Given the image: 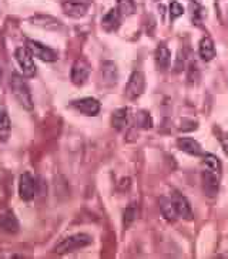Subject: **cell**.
Listing matches in <instances>:
<instances>
[{
	"label": "cell",
	"instance_id": "14",
	"mask_svg": "<svg viewBox=\"0 0 228 259\" xmlns=\"http://www.w3.org/2000/svg\"><path fill=\"white\" fill-rule=\"evenodd\" d=\"M156 64L161 71H166L171 64V52L166 45H159L156 50Z\"/></svg>",
	"mask_w": 228,
	"mask_h": 259
},
{
	"label": "cell",
	"instance_id": "3",
	"mask_svg": "<svg viewBox=\"0 0 228 259\" xmlns=\"http://www.w3.org/2000/svg\"><path fill=\"white\" fill-rule=\"evenodd\" d=\"M15 57L17 64L22 69L23 76L27 77V78H31V77L36 76L37 69H36L34 60H33V56H31V53L29 52L27 47H19V49H16Z\"/></svg>",
	"mask_w": 228,
	"mask_h": 259
},
{
	"label": "cell",
	"instance_id": "29",
	"mask_svg": "<svg viewBox=\"0 0 228 259\" xmlns=\"http://www.w3.org/2000/svg\"><path fill=\"white\" fill-rule=\"evenodd\" d=\"M2 76H3V70L0 67V85H2Z\"/></svg>",
	"mask_w": 228,
	"mask_h": 259
},
{
	"label": "cell",
	"instance_id": "10",
	"mask_svg": "<svg viewBox=\"0 0 228 259\" xmlns=\"http://www.w3.org/2000/svg\"><path fill=\"white\" fill-rule=\"evenodd\" d=\"M201 181H203V190L207 197L213 198L218 194L220 190V180H218V174L214 172L211 169H205L203 171L201 176Z\"/></svg>",
	"mask_w": 228,
	"mask_h": 259
},
{
	"label": "cell",
	"instance_id": "24",
	"mask_svg": "<svg viewBox=\"0 0 228 259\" xmlns=\"http://www.w3.org/2000/svg\"><path fill=\"white\" fill-rule=\"evenodd\" d=\"M203 162H204L207 169H211L217 174L221 172V162L214 154H203Z\"/></svg>",
	"mask_w": 228,
	"mask_h": 259
},
{
	"label": "cell",
	"instance_id": "23",
	"mask_svg": "<svg viewBox=\"0 0 228 259\" xmlns=\"http://www.w3.org/2000/svg\"><path fill=\"white\" fill-rule=\"evenodd\" d=\"M117 10L122 17H129L136 12V3L134 0H117Z\"/></svg>",
	"mask_w": 228,
	"mask_h": 259
},
{
	"label": "cell",
	"instance_id": "2",
	"mask_svg": "<svg viewBox=\"0 0 228 259\" xmlns=\"http://www.w3.org/2000/svg\"><path fill=\"white\" fill-rule=\"evenodd\" d=\"M91 244V236L87 234H76V235H71L63 239L61 242L56 245L54 252L57 255H64V253H70V252H74L77 249H82L84 246Z\"/></svg>",
	"mask_w": 228,
	"mask_h": 259
},
{
	"label": "cell",
	"instance_id": "5",
	"mask_svg": "<svg viewBox=\"0 0 228 259\" xmlns=\"http://www.w3.org/2000/svg\"><path fill=\"white\" fill-rule=\"evenodd\" d=\"M145 90V77L141 71H134L130 76L126 85V97L129 100H137Z\"/></svg>",
	"mask_w": 228,
	"mask_h": 259
},
{
	"label": "cell",
	"instance_id": "20",
	"mask_svg": "<svg viewBox=\"0 0 228 259\" xmlns=\"http://www.w3.org/2000/svg\"><path fill=\"white\" fill-rule=\"evenodd\" d=\"M101 74L107 84H114L117 81V67L113 61H104L101 64Z\"/></svg>",
	"mask_w": 228,
	"mask_h": 259
},
{
	"label": "cell",
	"instance_id": "27",
	"mask_svg": "<svg viewBox=\"0 0 228 259\" xmlns=\"http://www.w3.org/2000/svg\"><path fill=\"white\" fill-rule=\"evenodd\" d=\"M198 127V122L194 120H188V118H182L180 130L181 131H194Z\"/></svg>",
	"mask_w": 228,
	"mask_h": 259
},
{
	"label": "cell",
	"instance_id": "17",
	"mask_svg": "<svg viewBox=\"0 0 228 259\" xmlns=\"http://www.w3.org/2000/svg\"><path fill=\"white\" fill-rule=\"evenodd\" d=\"M198 53L200 57L204 61H211L215 57V46H214V41L210 37H204L200 41V47H198Z\"/></svg>",
	"mask_w": 228,
	"mask_h": 259
},
{
	"label": "cell",
	"instance_id": "21",
	"mask_svg": "<svg viewBox=\"0 0 228 259\" xmlns=\"http://www.w3.org/2000/svg\"><path fill=\"white\" fill-rule=\"evenodd\" d=\"M134 124L137 128L141 130H150L153 127V118L148 111L140 110L137 111V114L134 115Z\"/></svg>",
	"mask_w": 228,
	"mask_h": 259
},
{
	"label": "cell",
	"instance_id": "7",
	"mask_svg": "<svg viewBox=\"0 0 228 259\" xmlns=\"http://www.w3.org/2000/svg\"><path fill=\"white\" fill-rule=\"evenodd\" d=\"M91 6V0H64L63 12L73 19H80L87 15Z\"/></svg>",
	"mask_w": 228,
	"mask_h": 259
},
{
	"label": "cell",
	"instance_id": "15",
	"mask_svg": "<svg viewBox=\"0 0 228 259\" xmlns=\"http://www.w3.org/2000/svg\"><path fill=\"white\" fill-rule=\"evenodd\" d=\"M130 122V114H129V108L127 107H123V108H119L116 110L111 115V124H113L114 130L117 131H122L124 130Z\"/></svg>",
	"mask_w": 228,
	"mask_h": 259
},
{
	"label": "cell",
	"instance_id": "28",
	"mask_svg": "<svg viewBox=\"0 0 228 259\" xmlns=\"http://www.w3.org/2000/svg\"><path fill=\"white\" fill-rule=\"evenodd\" d=\"M215 133H217V138H218V141L222 145V148H224V151L225 154H228V133L225 131H221V130L215 128Z\"/></svg>",
	"mask_w": 228,
	"mask_h": 259
},
{
	"label": "cell",
	"instance_id": "16",
	"mask_svg": "<svg viewBox=\"0 0 228 259\" xmlns=\"http://www.w3.org/2000/svg\"><path fill=\"white\" fill-rule=\"evenodd\" d=\"M159 208L161 215L164 217V220L173 222L177 220V211H175L174 205H173V201L171 198H167V197H160L159 198Z\"/></svg>",
	"mask_w": 228,
	"mask_h": 259
},
{
	"label": "cell",
	"instance_id": "19",
	"mask_svg": "<svg viewBox=\"0 0 228 259\" xmlns=\"http://www.w3.org/2000/svg\"><path fill=\"white\" fill-rule=\"evenodd\" d=\"M31 22H33V24L49 29V30H57L61 27L60 22L54 17H50V16H34L31 19Z\"/></svg>",
	"mask_w": 228,
	"mask_h": 259
},
{
	"label": "cell",
	"instance_id": "30",
	"mask_svg": "<svg viewBox=\"0 0 228 259\" xmlns=\"http://www.w3.org/2000/svg\"><path fill=\"white\" fill-rule=\"evenodd\" d=\"M191 3H200V0H190Z\"/></svg>",
	"mask_w": 228,
	"mask_h": 259
},
{
	"label": "cell",
	"instance_id": "4",
	"mask_svg": "<svg viewBox=\"0 0 228 259\" xmlns=\"http://www.w3.org/2000/svg\"><path fill=\"white\" fill-rule=\"evenodd\" d=\"M39 183L30 172H23L19 180V195L23 201H31L37 195Z\"/></svg>",
	"mask_w": 228,
	"mask_h": 259
},
{
	"label": "cell",
	"instance_id": "11",
	"mask_svg": "<svg viewBox=\"0 0 228 259\" xmlns=\"http://www.w3.org/2000/svg\"><path fill=\"white\" fill-rule=\"evenodd\" d=\"M171 201H173V205H174L178 217H181L182 220H187V221L193 220V211H191L190 202L180 191H173Z\"/></svg>",
	"mask_w": 228,
	"mask_h": 259
},
{
	"label": "cell",
	"instance_id": "8",
	"mask_svg": "<svg viewBox=\"0 0 228 259\" xmlns=\"http://www.w3.org/2000/svg\"><path fill=\"white\" fill-rule=\"evenodd\" d=\"M71 107L79 111L80 114L87 115V117H94L100 113L101 110V104L99 100L93 99V97H84V99H79L71 101Z\"/></svg>",
	"mask_w": 228,
	"mask_h": 259
},
{
	"label": "cell",
	"instance_id": "18",
	"mask_svg": "<svg viewBox=\"0 0 228 259\" xmlns=\"http://www.w3.org/2000/svg\"><path fill=\"white\" fill-rule=\"evenodd\" d=\"M0 228L9 234H16L19 231V221L12 211H8L0 217Z\"/></svg>",
	"mask_w": 228,
	"mask_h": 259
},
{
	"label": "cell",
	"instance_id": "12",
	"mask_svg": "<svg viewBox=\"0 0 228 259\" xmlns=\"http://www.w3.org/2000/svg\"><path fill=\"white\" fill-rule=\"evenodd\" d=\"M177 147L181 150L182 153L190 154L194 157H201L203 155V148L198 141H196L194 138L191 137H181L177 140Z\"/></svg>",
	"mask_w": 228,
	"mask_h": 259
},
{
	"label": "cell",
	"instance_id": "13",
	"mask_svg": "<svg viewBox=\"0 0 228 259\" xmlns=\"http://www.w3.org/2000/svg\"><path fill=\"white\" fill-rule=\"evenodd\" d=\"M122 16L119 13V10L114 8L110 9L108 12H107L104 17L101 19V26H103V29L107 31V33H113L119 29V26L122 23Z\"/></svg>",
	"mask_w": 228,
	"mask_h": 259
},
{
	"label": "cell",
	"instance_id": "22",
	"mask_svg": "<svg viewBox=\"0 0 228 259\" xmlns=\"http://www.w3.org/2000/svg\"><path fill=\"white\" fill-rule=\"evenodd\" d=\"M10 131H12V122L9 118L8 113H2L0 114V141L6 143L10 137Z\"/></svg>",
	"mask_w": 228,
	"mask_h": 259
},
{
	"label": "cell",
	"instance_id": "25",
	"mask_svg": "<svg viewBox=\"0 0 228 259\" xmlns=\"http://www.w3.org/2000/svg\"><path fill=\"white\" fill-rule=\"evenodd\" d=\"M136 220V205L134 204H130L126 211H124V215H123V224H124V228H130V225L134 222Z\"/></svg>",
	"mask_w": 228,
	"mask_h": 259
},
{
	"label": "cell",
	"instance_id": "26",
	"mask_svg": "<svg viewBox=\"0 0 228 259\" xmlns=\"http://www.w3.org/2000/svg\"><path fill=\"white\" fill-rule=\"evenodd\" d=\"M184 15V8H182L181 3L178 2H171L170 3V16H171V20L174 19H178Z\"/></svg>",
	"mask_w": 228,
	"mask_h": 259
},
{
	"label": "cell",
	"instance_id": "9",
	"mask_svg": "<svg viewBox=\"0 0 228 259\" xmlns=\"http://www.w3.org/2000/svg\"><path fill=\"white\" fill-rule=\"evenodd\" d=\"M26 47L29 49L31 56L33 57H37L39 60L47 61V63H52V61L57 60V53L54 52L53 49L45 46V45L39 43L36 40H27Z\"/></svg>",
	"mask_w": 228,
	"mask_h": 259
},
{
	"label": "cell",
	"instance_id": "6",
	"mask_svg": "<svg viewBox=\"0 0 228 259\" xmlns=\"http://www.w3.org/2000/svg\"><path fill=\"white\" fill-rule=\"evenodd\" d=\"M90 73H91L90 63L86 60V59H83V57H80V59H77V60L73 63V67H71L70 77H71V81H73V84H76V85H83V84L89 80Z\"/></svg>",
	"mask_w": 228,
	"mask_h": 259
},
{
	"label": "cell",
	"instance_id": "1",
	"mask_svg": "<svg viewBox=\"0 0 228 259\" xmlns=\"http://www.w3.org/2000/svg\"><path fill=\"white\" fill-rule=\"evenodd\" d=\"M10 87H12V93H13L15 99L19 101V104L29 111L33 110L34 103H33V97H31L30 87L27 85L26 80L22 76H19L17 73H13L12 80H10Z\"/></svg>",
	"mask_w": 228,
	"mask_h": 259
}]
</instances>
